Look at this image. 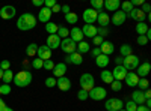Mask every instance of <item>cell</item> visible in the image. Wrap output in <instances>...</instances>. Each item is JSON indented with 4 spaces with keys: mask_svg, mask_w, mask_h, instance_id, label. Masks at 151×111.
I'll return each mask as SVG.
<instances>
[{
    "mask_svg": "<svg viewBox=\"0 0 151 111\" xmlns=\"http://www.w3.org/2000/svg\"><path fill=\"white\" fill-rule=\"evenodd\" d=\"M35 26H36V17H33L32 14H23L17 20V29L21 32L32 30Z\"/></svg>",
    "mask_w": 151,
    "mask_h": 111,
    "instance_id": "6da1fadb",
    "label": "cell"
},
{
    "mask_svg": "<svg viewBox=\"0 0 151 111\" xmlns=\"http://www.w3.org/2000/svg\"><path fill=\"white\" fill-rule=\"evenodd\" d=\"M32 80H33L32 72H29L27 69H23V71L15 74L12 81H14V84L17 86V87H27V86L32 83Z\"/></svg>",
    "mask_w": 151,
    "mask_h": 111,
    "instance_id": "7a4b0ae2",
    "label": "cell"
},
{
    "mask_svg": "<svg viewBox=\"0 0 151 111\" xmlns=\"http://www.w3.org/2000/svg\"><path fill=\"white\" fill-rule=\"evenodd\" d=\"M79 83H80V89H82V90L89 92V90L94 87L95 80H94V75H92V74L85 72V74H82V77L79 78Z\"/></svg>",
    "mask_w": 151,
    "mask_h": 111,
    "instance_id": "3957f363",
    "label": "cell"
},
{
    "mask_svg": "<svg viewBox=\"0 0 151 111\" xmlns=\"http://www.w3.org/2000/svg\"><path fill=\"white\" fill-rule=\"evenodd\" d=\"M88 96H89V99L92 101H103L106 99V96H107V92L104 87H100V86H94V87L88 92Z\"/></svg>",
    "mask_w": 151,
    "mask_h": 111,
    "instance_id": "277c9868",
    "label": "cell"
},
{
    "mask_svg": "<svg viewBox=\"0 0 151 111\" xmlns=\"http://www.w3.org/2000/svg\"><path fill=\"white\" fill-rule=\"evenodd\" d=\"M139 63H141V59L137 57L136 54H130V56H127V57L122 59V66L127 69V71L136 69L137 66H139Z\"/></svg>",
    "mask_w": 151,
    "mask_h": 111,
    "instance_id": "5b68a950",
    "label": "cell"
},
{
    "mask_svg": "<svg viewBox=\"0 0 151 111\" xmlns=\"http://www.w3.org/2000/svg\"><path fill=\"white\" fill-rule=\"evenodd\" d=\"M60 50L64 51L67 56L68 54H73V53H76V48H77V44H76L71 38H65V39H62L60 41Z\"/></svg>",
    "mask_w": 151,
    "mask_h": 111,
    "instance_id": "8992f818",
    "label": "cell"
},
{
    "mask_svg": "<svg viewBox=\"0 0 151 111\" xmlns=\"http://www.w3.org/2000/svg\"><path fill=\"white\" fill-rule=\"evenodd\" d=\"M106 111H119L124 108V102L118 98H109L106 101Z\"/></svg>",
    "mask_w": 151,
    "mask_h": 111,
    "instance_id": "52a82bcc",
    "label": "cell"
},
{
    "mask_svg": "<svg viewBox=\"0 0 151 111\" xmlns=\"http://www.w3.org/2000/svg\"><path fill=\"white\" fill-rule=\"evenodd\" d=\"M97 17H98V12L94 11L92 8H88L83 11V14H82V18L86 24H94L97 21Z\"/></svg>",
    "mask_w": 151,
    "mask_h": 111,
    "instance_id": "ba28073f",
    "label": "cell"
},
{
    "mask_svg": "<svg viewBox=\"0 0 151 111\" xmlns=\"http://www.w3.org/2000/svg\"><path fill=\"white\" fill-rule=\"evenodd\" d=\"M65 65H76V66H80L83 63V56L79 54L77 51L73 53V54H68L65 57V62H64Z\"/></svg>",
    "mask_w": 151,
    "mask_h": 111,
    "instance_id": "9c48e42d",
    "label": "cell"
},
{
    "mask_svg": "<svg viewBox=\"0 0 151 111\" xmlns=\"http://www.w3.org/2000/svg\"><path fill=\"white\" fill-rule=\"evenodd\" d=\"M150 71H151V63L150 62H144V63H139V66L136 68V75L139 78H147Z\"/></svg>",
    "mask_w": 151,
    "mask_h": 111,
    "instance_id": "30bf717a",
    "label": "cell"
},
{
    "mask_svg": "<svg viewBox=\"0 0 151 111\" xmlns=\"http://www.w3.org/2000/svg\"><path fill=\"white\" fill-rule=\"evenodd\" d=\"M127 17H130L136 23H145V18H147V15L141 11V8H133L132 12H129V14H127Z\"/></svg>",
    "mask_w": 151,
    "mask_h": 111,
    "instance_id": "8fae6325",
    "label": "cell"
},
{
    "mask_svg": "<svg viewBox=\"0 0 151 111\" xmlns=\"http://www.w3.org/2000/svg\"><path fill=\"white\" fill-rule=\"evenodd\" d=\"M15 14H17V9L14 6H11V5H6V6H3L2 9H0V17H2L3 20L14 18Z\"/></svg>",
    "mask_w": 151,
    "mask_h": 111,
    "instance_id": "7c38bea8",
    "label": "cell"
},
{
    "mask_svg": "<svg viewBox=\"0 0 151 111\" xmlns=\"http://www.w3.org/2000/svg\"><path fill=\"white\" fill-rule=\"evenodd\" d=\"M36 56H38V59H41L42 62L50 60V59H52V50H50L47 45H41V47H38Z\"/></svg>",
    "mask_w": 151,
    "mask_h": 111,
    "instance_id": "4fadbf2b",
    "label": "cell"
},
{
    "mask_svg": "<svg viewBox=\"0 0 151 111\" xmlns=\"http://www.w3.org/2000/svg\"><path fill=\"white\" fill-rule=\"evenodd\" d=\"M50 18H52V9H48V8H41L40 9V12H38V18H36V21H41V23H44V24H47V23H50Z\"/></svg>",
    "mask_w": 151,
    "mask_h": 111,
    "instance_id": "5bb4252c",
    "label": "cell"
},
{
    "mask_svg": "<svg viewBox=\"0 0 151 111\" xmlns=\"http://www.w3.org/2000/svg\"><path fill=\"white\" fill-rule=\"evenodd\" d=\"M127 69H125L122 65L121 66H115V69L112 71V77H113V80H116V81H124V78H125V75H127Z\"/></svg>",
    "mask_w": 151,
    "mask_h": 111,
    "instance_id": "9a60e30c",
    "label": "cell"
},
{
    "mask_svg": "<svg viewBox=\"0 0 151 111\" xmlns=\"http://www.w3.org/2000/svg\"><path fill=\"white\" fill-rule=\"evenodd\" d=\"M97 29L98 27H95L94 24H85L80 30H82L85 38H91L92 39V38H95V36H97Z\"/></svg>",
    "mask_w": 151,
    "mask_h": 111,
    "instance_id": "2e32d148",
    "label": "cell"
},
{
    "mask_svg": "<svg viewBox=\"0 0 151 111\" xmlns=\"http://www.w3.org/2000/svg\"><path fill=\"white\" fill-rule=\"evenodd\" d=\"M60 38L58 35H48L47 36V39H45V45L50 48V50H55V48H59L60 45Z\"/></svg>",
    "mask_w": 151,
    "mask_h": 111,
    "instance_id": "e0dca14e",
    "label": "cell"
},
{
    "mask_svg": "<svg viewBox=\"0 0 151 111\" xmlns=\"http://www.w3.org/2000/svg\"><path fill=\"white\" fill-rule=\"evenodd\" d=\"M56 86H58V89L62 90V92H68L71 89V80L68 77H60L56 80Z\"/></svg>",
    "mask_w": 151,
    "mask_h": 111,
    "instance_id": "ac0fdd59",
    "label": "cell"
},
{
    "mask_svg": "<svg viewBox=\"0 0 151 111\" xmlns=\"http://www.w3.org/2000/svg\"><path fill=\"white\" fill-rule=\"evenodd\" d=\"M125 20H127V15H125L122 11H116V12H113V15H112V18H110L112 24H115V26H122Z\"/></svg>",
    "mask_w": 151,
    "mask_h": 111,
    "instance_id": "d6986e66",
    "label": "cell"
},
{
    "mask_svg": "<svg viewBox=\"0 0 151 111\" xmlns=\"http://www.w3.org/2000/svg\"><path fill=\"white\" fill-rule=\"evenodd\" d=\"M53 78H60V77H65V72H67V65L62 62V63H58V65H55V68H53Z\"/></svg>",
    "mask_w": 151,
    "mask_h": 111,
    "instance_id": "ffe728a7",
    "label": "cell"
},
{
    "mask_svg": "<svg viewBox=\"0 0 151 111\" xmlns=\"http://www.w3.org/2000/svg\"><path fill=\"white\" fill-rule=\"evenodd\" d=\"M100 48V51H101V54H104V56H110L113 51H115V45H113L110 41H103V44L98 47Z\"/></svg>",
    "mask_w": 151,
    "mask_h": 111,
    "instance_id": "44dd1931",
    "label": "cell"
},
{
    "mask_svg": "<svg viewBox=\"0 0 151 111\" xmlns=\"http://www.w3.org/2000/svg\"><path fill=\"white\" fill-rule=\"evenodd\" d=\"M70 38H71L76 44H79V42H82V41H83L85 36H83V33H82L80 27H76V26H74V27L70 30Z\"/></svg>",
    "mask_w": 151,
    "mask_h": 111,
    "instance_id": "7402d4cb",
    "label": "cell"
},
{
    "mask_svg": "<svg viewBox=\"0 0 151 111\" xmlns=\"http://www.w3.org/2000/svg\"><path fill=\"white\" fill-rule=\"evenodd\" d=\"M124 81H125V84H127L129 87H136L137 81H139V77L136 75V72H127V75H125Z\"/></svg>",
    "mask_w": 151,
    "mask_h": 111,
    "instance_id": "603a6c76",
    "label": "cell"
},
{
    "mask_svg": "<svg viewBox=\"0 0 151 111\" xmlns=\"http://www.w3.org/2000/svg\"><path fill=\"white\" fill-rule=\"evenodd\" d=\"M119 6H121L119 0H104V8H106V11H109V12H116V11H119Z\"/></svg>",
    "mask_w": 151,
    "mask_h": 111,
    "instance_id": "cb8c5ba5",
    "label": "cell"
},
{
    "mask_svg": "<svg viewBox=\"0 0 151 111\" xmlns=\"http://www.w3.org/2000/svg\"><path fill=\"white\" fill-rule=\"evenodd\" d=\"M109 63H110V59H109V56L100 54V56L95 59V65H97L98 68H101V69H107Z\"/></svg>",
    "mask_w": 151,
    "mask_h": 111,
    "instance_id": "d4e9b609",
    "label": "cell"
},
{
    "mask_svg": "<svg viewBox=\"0 0 151 111\" xmlns=\"http://www.w3.org/2000/svg\"><path fill=\"white\" fill-rule=\"evenodd\" d=\"M132 101H133L136 105H144V104H145L144 92H141V90H134V92L132 93Z\"/></svg>",
    "mask_w": 151,
    "mask_h": 111,
    "instance_id": "484cf974",
    "label": "cell"
},
{
    "mask_svg": "<svg viewBox=\"0 0 151 111\" xmlns=\"http://www.w3.org/2000/svg\"><path fill=\"white\" fill-rule=\"evenodd\" d=\"M97 23L100 24V27H107V24L110 23V17L107 15V12H98V17H97Z\"/></svg>",
    "mask_w": 151,
    "mask_h": 111,
    "instance_id": "4316f807",
    "label": "cell"
},
{
    "mask_svg": "<svg viewBox=\"0 0 151 111\" xmlns=\"http://www.w3.org/2000/svg\"><path fill=\"white\" fill-rule=\"evenodd\" d=\"M76 51H77L79 54H86V53H89L91 51V44H88L86 41H82L77 44V48H76Z\"/></svg>",
    "mask_w": 151,
    "mask_h": 111,
    "instance_id": "83f0119b",
    "label": "cell"
},
{
    "mask_svg": "<svg viewBox=\"0 0 151 111\" xmlns=\"http://www.w3.org/2000/svg\"><path fill=\"white\" fill-rule=\"evenodd\" d=\"M150 30L148 24L147 23H137L136 27H134V32L137 33V36H145V33Z\"/></svg>",
    "mask_w": 151,
    "mask_h": 111,
    "instance_id": "f1b7e54d",
    "label": "cell"
},
{
    "mask_svg": "<svg viewBox=\"0 0 151 111\" xmlns=\"http://www.w3.org/2000/svg\"><path fill=\"white\" fill-rule=\"evenodd\" d=\"M100 78H101L103 83L106 84H110L113 81V77H112V71H107V69H103L101 72H100Z\"/></svg>",
    "mask_w": 151,
    "mask_h": 111,
    "instance_id": "f546056e",
    "label": "cell"
},
{
    "mask_svg": "<svg viewBox=\"0 0 151 111\" xmlns=\"http://www.w3.org/2000/svg\"><path fill=\"white\" fill-rule=\"evenodd\" d=\"M119 53H121V57H127V56L133 54V48H132V45H129V44H122V45L119 47Z\"/></svg>",
    "mask_w": 151,
    "mask_h": 111,
    "instance_id": "4dcf8cb0",
    "label": "cell"
},
{
    "mask_svg": "<svg viewBox=\"0 0 151 111\" xmlns=\"http://www.w3.org/2000/svg\"><path fill=\"white\" fill-rule=\"evenodd\" d=\"M91 8L97 12H103L104 9V0H91Z\"/></svg>",
    "mask_w": 151,
    "mask_h": 111,
    "instance_id": "1f68e13d",
    "label": "cell"
},
{
    "mask_svg": "<svg viewBox=\"0 0 151 111\" xmlns=\"http://www.w3.org/2000/svg\"><path fill=\"white\" fill-rule=\"evenodd\" d=\"M119 8H121L119 11H122L124 14L127 15L129 12H132V9H133L134 6L132 5V2H130V0H125V2H121V6H119Z\"/></svg>",
    "mask_w": 151,
    "mask_h": 111,
    "instance_id": "d6a6232c",
    "label": "cell"
},
{
    "mask_svg": "<svg viewBox=\"0 0 151 111\" xmlns=\"http://www.w3.org/2000/svg\"><path fill=\"white\" fill-rule=\"evenodd\" d=\"M58 24L56 23H52V21H50V23H47L45 24V32L48 33V35H56L58 33Z\"/></svg>",
    "mask_w": 151,
    "mask_h": 111,
    "instance_id": "836d02e7",
    "label": "cell"
},
{
    "mask_svg": "<svg viewBox=\"0 0 151 111\" xmlns=\"http://www.w3.org/2000/svg\"><path fill=\"white\" fill-rule=\"evenodd\" d=\"M12 80H14V72H12L11 69L5 71V72H3V77H2L3 84H11V81H12Z\"/></svg>",
    "mask_w": 151,
    "mask_h": 111,
    "instance_id": "e575fe53",
    "label": "cell"
},
{
    "mask_svg": "<svg viewBox=\"0 0 151 111\" xmlns=\"http://www.w3.org/2000/svg\"><path fill=\"white\" fill-rule=\"evenodd\" d=\"M65 21L68 24H77L79 17H77V14H74V12H68V14H65Z\"/></svg>",
    "mask_w": 151,
    "mask_h": 111,
    "instance_id": "d590c367",
    "label": "cell"
},
{
    "mask_svg": "<svg viewBox=\"0 0 151 111\" xmlns=\"http://www.w3.org/2000/svg\"><path fill=\"white\" fill-rule=\"evenodd\" d=\"M136 87H139L137 90L144 92V90L150 89V81H148L147 78H139V81H137V86H136Z\"/></svg>",
    "mask_w": 151,
    "mask_h": 111,
    "instance_id": "8d00e7d4",
    "label": "cell"
},
{
    "mask_svg": "<svg viewBox=\"0 0 151 111\" xmlns=\"http://www.w3.org/2000/svg\"><path fill=\"white\" fill-rule=\"evenodd\" d=\"M60 39H65V38H68L70 36V30L67 29V27H64V26H59L58 27V33H56Z\"/></svg>",
    "mask_w": 151,
    "mask_h": 111,
    "instance_id": "74e56055",
    "label": "cell"
},
{
    "mask_svg": "<svg viewBox=\"0 0 151 111\" xmlns=\"http://www.w3.org/2000/svg\"><path fill=\"white\" fill-rule=\"evenodd\" d=\"M36 51H38V45L33 42V44H29L27 45V48H26V54L29 56V57H33L35 54H36Z\"/></svg>",
    "mask_w": 151,
    "mask_h": 111,
    "instance_id": "f35d334b",
    "label": "cell"
},
{
    "mask_svg": "<svg viewBox=\"0 0 151 111\" xmlns=\"http://www.w3.org/2000/svg\"><path fill=\"white\" fill-rule=\"evenodd\" d=\"M122 81H116V80H113L112 83H110V89L113 90V92H119L121 89H122Z\"/></svg>",
    "mask_w": 151,
    "mask_h": 111,
    "instance_id": "ab89813d",
    "label": "cell"
},
{
    "mask_svg": "<svg viewBox=\"0 0 151 111\" xmlns=\"http://www.w3.org/2000/svg\"><path fill=\"white\" fill-rule=\"evenodd\" d=\"M136 108H137V105H136L132 99H129L127 102L124 104V110H125V111H136Z\"/></svg>",
    "mask_w": 151,
    "mask_h": 111,
    "instance_id": "60d3db41",
    "label": "cell"
},
{
    "mask_svg": "<svg viewBox=\"0 0 151 111\" xmlns=\"http://www.w3.org/2000/svg\"><path fill=\"white\" fill-rule=\"evenodd\" d=\"M11 93V86L9 84H0V95L8 96Z\"/></svg>",
    "mask_w": 151,
    "mask_h": 111,
    "instance_id": "b9f144b4",
    "label": "cell"
},
{
    "mask_svg": "<svg viewBox=\"0 0 151 111\" xmlns=\"http://www.w3.org/2000/svg\"><path fill=\"white\" fill-rule=\"evenodd\" d=\"M42 65H44V62H42L41 59H38V57H35V59L32 60V66H33V69H42Z\"/></svg>",
    "mask_w": 151,
    "mask_h": 111,
    "instance_id": "7bdbcfd3",
    "label": "cell"
},
{
    "mask_svg": "<svg viewBox=\"0 0 151 111\" xmlns=\"http://www.w3.org/2000/svg\"><path fill=\"white\" fill-rule=\"evenodd\" d=\"M77 99H79V101H86V99H89V96H88V92L80 89V90L77 92Z\"/></svg>",
    "mask_w": 151,
    "mask_h": 111,
    "instance_id": "ee69618b",
    "label": "cell"
},
{
    "mask_svg": "<svg viewBox=\"0 0 151 111\" xmlns=\"http://www.w3.org/2000/svg\"><path fill=\"white\" fill-rule=\"evenodd\" d=\"M42 68H44L45 71H53V68H55V62H53V60H45V62H44V65H42Z\"/></svg>",
    "mask_w": 151,
    "mask_h": 111,
    "instance_id": "f6af8a7d",
    "label": "cell"
},
{
    "mask_svg": "<svg viewBox=\"0 0 151 111\" xmlns=\"http://www.w3.org/2000/svg\"><path fill=\"white\" fill-rule=\"evenodd\" d=\"M45 86H47L48 89L56 87V78H53V77H48V78H45Z\"/></svg>",
    "mask_w": 151,
    "mask_h": 111,
    "instance_id": "bcb514c9",
    "label": "cell"
},
{
    "mask_svg": "<svg viewBox=\"0 0 151 111\" xmlns=\"http://www.w3.org/2000/svg\"><path fill=\"white\" fill-rule=\"evenodd\" d=\"M0 69H2V71L11 69V62L9 60H2V63H0Z\"/></svg>",
    "mask_w": 151,
    "mask_h": 111,
    "instance_id": "7dc6e473",
    "label": "cell"
},
{
    "mask_svg": "<svg viewBox=\"0 0 151 111\" xmlns=\"http://www.w3.org/2000/svg\"><path fill=\"white\" fill-rule=\"evenodd\" d=\"M136 42H137V45H141V47H144V45H147V44H148V39L145 38V36H137V39H136Z\"/></svg>",
    "mask_w": 151,
    "mask_h": 111,
    "instance_id": "c3c4849f",
    "label": "cell"
},
{
    "mask_svg": "<svg viewBox=\"0 0 151 111\" xmlns=\"http://www.w3.org/2000/svg\"><path fill=\"white\" fill-rule=\"evenodd\" d=\"M92 41H94V45L95 47H100V45L103 44L104 38H101V36H95V38H92Z\"/></svg>",
    "mask_w": 151,
    "mask_h": 111,
    "instance_id": "681fc988",
    "label": "cell"
},
{
    "mask_svg": "<svg viewBox=\"0 0 151 111\" xmlns=\"http://www.w3.org/2000/svg\"><path fill=\"white\" fill-rule=\"evenodd\" d=\"M55 5H56V2H55V0H44V8L52 9Z\"/></svg>",
    "mask_w": 151,
    "mask_h": 111,
    "instance_id": "f907efd6",
    "label": "cell"
},
{
    "mask_svg": "<svg viewBox=\"0 0 151 111\" xmlns=\"http://www.w3.org/2000/svg\"><path fill=\"white\" fill-rule=\"evenodd\" d=\"M89 54H91L92 57H95V59H97L100 54H101V51H100V48H98V47H95L94 50H91V51H89Z\"/></svg>",
    "mask_w": 151,
    "mask_h": 111,
    "instance_id": "816d5d0a",
    "label": "cell"
},
{
    "mask_svg": "<svg viewBox=\"0 0 151 111\" xmlns=\"http://www.w3.org/2000/svg\"><path fill=\"white\" fill-rule=\"evenodd\" d=\"M32 5L36 8H42L44 6V0H32Z\"/></svg>",
    "mask_w": 151,
    "mask_h": 111,
    "instance_id": "f5cc1de1",
    "label": "cell"
},
{
    "mask_svg": "<svg viewBox=\"0 0 151 111\" xmlns=\"http://www.w3.org/2000/svg\"><path fill=\"white\" fill-rule=\"evenodd\" d=\"M133 6H142L145 3V0H130Z\"/></svg>",
    "mask_w": 151,
    "mask_h": 111,
    "instance_id": "db71d44e",
    "label": "cell"
},
{
    "mask_svg": "<svg viewBox=\"0 0 151 111\" xmlns=\"http://www.w3.org/2000/svg\"><path fill=\"white\" fill-rule=\"evenodd\" d=\"M60 11L64 12V14H68V12H71V9H70V5H64V6H60Z\"/></svg>",
    "mask_w": 151,
    "mask_h": 111,
    "instance_id": "11a10c76",
    "label": "cell"
},
{
    "mask_svg": "<svg viewBox=\"0 0 151 111\" xmlns=\"http://www.w3.org/2000/svg\"><path fill=\"white\" fill-rule=\"evenodd\" d=\"M58 12H60V5H55L53 8H52V14H58Z\"/></svg>",
    "mask_w": 151,
    "mask_h": 111,
    "instance_id": "9f6ffc18",
    "label": "cell"
},
{
    "mask_svg": "<svg viewBox=\"0 0 151 111\" xmlns=\"http://www.w3.org/2000/svg\"><path fill=\"white\" fill-rule=\"evenodd\" d=\"M122 59H124V57L119 56V57H116L115 60H113V62H115V66H121V65H122Z\"/></svg>",
    "mask_w": 151,
    "mask_h": 111,
    "instance_id": "6f0895ef",
    "label": "cell"
},
{
    "mask_svg": "<svg viewBox=\"0 0 151 111\" xmlns=\"http://www.w3.org/2000/svg\"><path fill=\"white\" fill-rule=\"evenodd\" d=\"M136 111H151V110H150L148 107H145V105H137Z\"/></svg>",
    "mask_w": 151,
    "mask_h": 111,
    "instance_id": "680465c9",
    "label": "cell"
},
{
    "mask_svg": "<svg viewBox=\"0 0 151 111\" xmlns=\"http://www.w3.org/2000/svg\"><path fill=\"white\" fill-rule=\"evenodd\" d=\"M144 96H145V99H151V90L150 89L144 90Z\"/></svg>",
    "mask_w": 151,
    "mask_h": 111,
    "instance_id": "91938a15",
    "label": "cell"
},
{
    "mask_svg": "<svg viewBox=\"0 0 151 111\" xmlns=\"http://www.w3.org/2000/svg\"><path fill=\"white\" fill-rule=\"evenodd\" d=\"M0 111H14V110H12V108H9L8 105H5V107H3L2 110H0Z\"/></svg>",
    "mask_w": 151,
    "mask_h": 111,
    "instance_id": "94428289",
    "label": "cell"
},
{
    "mask_svg": "<svg viewBox=\"0 0 151 111\" xmlns=\"http://www.w3.org/2000/svg\"><path fill=\"white\" fill-rule=\"evenodd\" d=\"M5 105H6V104L3 102V99H2V98H0V110H2V108H3Z\"/></svg>",
    "mask_w": 151,
    "mask_h": 111,
    "instance_id": "6125c7cd",
    "label": "cell"
},
{
    "mask_svg": "<svg viewBox=\"0 0 151 111\" xmlns=\"http://www.w3.org/2000/svg\"><path fill=\"white\" fill-rule=\"evenodd\" d=\"M3 72H5V71H2V69H0V80H2V77H3Z\"/></svg>",
    "mask_w": 151,
    "mask_h": 111,
    "instance_id": "be15d7a7",
    "label": "cell"
},
{
    "mask_svg": "<svg viewBox=\"0 0 151 111\" xmlns=\"http://www.w3.org/2000/svg\"><path fill=\"white\" fill-rule=\"evenodd\" d=\"M119 111H125V110H124V108H122V110H119Z\"/></svg>",
    "mask_w": 151,
    "mask_h": 111,
    "instance_id": "e7e4bbea",
    "label": "cell"
}]
</instances>
